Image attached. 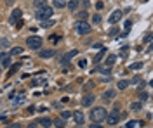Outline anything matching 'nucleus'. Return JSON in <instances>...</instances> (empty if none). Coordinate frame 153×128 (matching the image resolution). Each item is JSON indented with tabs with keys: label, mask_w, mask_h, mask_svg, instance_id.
Segmentation results:
<instances>
[{
	"label": "nucleus",
	"mask_w": 153,
	"mask_h": 128,
	"mask_svg": "<svg viewBox=\"0 0 153 128\" xmlns=\"http://www.w3.org/2000/svg\"><path fill=\"white\" fill-rule=\"evenodd\" d=\"M106 116H108V113H106L105 108H94L91 111V118L94 119L96 123H101V121H105Z\"/></svg>",
	"instance_id": "nucleus-1"
},
{
	"label": "nucleus",
	"mask_w": 153,
	"mask_h": 128,
	"mask_svg": "<svg viewBox=\"0 0 153 128\" xmlns=\"http://www.w3.org/2000/svg\"><path fill=\"white\" fill-rule=\"evenodd\" d=\"M91 30H92V28H91V24H89L87 21H78L75 24V31L78 35H89Z\"/></svg>",
	"instance_id": "nucleus-2"
},
{
	"label": "nucleus",
	"mask_w": 153,
	"mask_h": 128,
	"mask_svg": "<svg viewBox=\"0 0 153 128\" xmlns=\"http://www.w3.org/2000/svg\"><path fill=\"white\" fill-rule=\"evenodd\" d=\"M54 14V10L51 9V7H42V9H38L37 10V19H40V21H45V19H49L51 16Z\"/></svg>",
	"instance_id": "nucleus-3"
},
{
	"label": "nucleus",
	"mask_w": 153,
	"mask_h": 128,
	"mask_svg": "<svg viewBox=\"0 0 153 128\" xmlns=\"http://www.w3.org/2000/svg\"><path fill=\"white\" fill-rule=\"evenodd\" d=\"M42 42H44V40L40 38V37H28V40H26L28 47L30 49H33V50L42 49Z\"/></svg>",
	"instance_id": "nucleus-4"
},
{
	"label": "nucleus",
	"mask_w": 153,
	"mask_h": 128,
	"mask_svg": "<svg viewBox=\"0 0 153 128\" xmlns=\"http://www.w3.org/2000/svg\"><path fill=\"white\" fill-rule=\"evenodd\" d=\"M118 119H120V113H118V109H117V111H111V114H108V116H106L108 125H117V123H118Z\"/></svg>",
	"instance_id": "nucleus-5"
},
{
	"label": "nucleus",
	"mask_w": 153,
	"mask_h": 128,
	"mask_svg": "<svg viewBox=\"0 0 153 128\" xmlns=\"http://www.w3.org/2000/svg\"><path fill=\"white\" fill-rule=\"evenodd\" d=\"M73 119H75L76 125H84L85 123V118H84V113L82 111H75L73 113Z\"/></svg>",
	"instance_id": "nucleus-6"
},
{
	"label": "nucleus",
	"mask_w": 153,
	"mask_h": 128,
	"mask_svg": "<svg viewBox=\"0 0 153 128\" xmlns=\"http://www.w3.org/2000/svg\"><path fill=\"white\" fill-rule=\"evenodd\" d=\"M21 16H23V12H21V9H14L12 10V14H10V18H9V21L14 24L16 21H19L21 19Z\"/></svg>",
	"instance_id": "nucleus-7"
},
{
	"label": "nucleus",
	"mask_w": 153,
	"mask_h": 128,
	"mask_svg": "<svg viewBox=\"0 0 153 128\" xmlns=\"http://www.w3.org/2000/svg\"><path fill=\"white\" fill-rule=\"evenodd\" d=\"M42 59H51V57H54L56 56V52L54 50H51V49H45V50H40V54H38Z\"/></svg>",
	"instance_id": "nucleus-8"
},
{
	"label": "nucleus",
	"mask_w": 153,
	"mask_h": 128,
	"mask_svg": "<svg viewBox=\"0 0 153 128\" xmlns=\"http://www.w3.org/2000/svg\"><path fill=\"white\" fill-rule=\"evenodd\" d=\"M122 19V12H120V10H115V12H111V16H110V23H111V24H115V23H118V21Z\"/></svg>",
	"instance_id": "nucleus-9"
},
{
	"label": "nucleus",
	"mask_w": 153,
	"mask_h": 128,
	"mask_svg": "<svg viewBox=\"0 0 153 128\" xmlns=\"http://www.w3.org/2000/svg\"><path fill=\"white\" fill-rule=\"evenodd\" d=\"M94 95H92V94H87V95H84V99H82V104H84V106H91V104H92V102H94Z\"/></svg>",
	"instance_id": "nucleus-10"
},
{
	"label": "nucleus",
	"mask_w": 153,
	"mask_h": 128,
	"mask_svg": "<svg viewBox=\"0 0 153 128\" xmlns=\"http://www.w3.org/2000/svg\"><path fill=\"white\" fill-rule=\"evenodd\" d=\"M38 125H40V127H44V128H49V127H52V119L40 118V119H38Z\"/></svg>",
	"instance_id": "nucleus-11"
},
{
	"label": "nucleus",
	"mask_w": 153,
	"mask_h": 128,
	"mask_svg": "<svg viewBox=\"0 0 153 128\" xmlns=\"http://www.w3.org/2000/svg\"><path fill=\"white\" fill-rule=\"evenodd\" d=\"M115 95H117V92H115V90H106L105 94H103V99H105V100H111Z\"/></svg>",
	"instance_id": "nucleus-12"
},
{
	"label": "nucleus",
	"mask_w": 153,
	"mask_h": 128,
	"mask_svg": "<svg viewBox=\"0 0 153 128\" xmlns=\"http://www.w3.org/2000/svg\"><path fill=\"white\" fill-rule=\"evenodd\" d=\"M129 83H131L129 80H120V81L117 83V87H118V90H125L127 87H129Z\"/></svg>",
	"instance_id": "nucleus-13"
},
{
	"label": "nucleus",
	"mask_w": 153,
	"mask_h": 128,
	"mask_svg": "<svg viewBox=\"0 0 153 128\" xmlns=\"http://www.w3.org/2000/svg\"><path fill=\"white\" fill-rule=\"evenodd\" d=\"M141 109H143V102H141V100L131 104V111H141Z\"/></svg>",
	"instance_id": "nucleus-14"
},
{
	"label": "nucleus",
	"mask_w": 153,
	"mask_h": 128,
	"mask_svg": "<svg viewBox=\"0 0 153 128\" xmlns=\"http://www.w3.org/2000/svg\"><path fill=\"white\" fill-rule=\"evenodd\" d=\"M52 4H54L56 9H63V7H66V2H65V0H54Z\"/></svg>",
	"instance_id": "nucleus-15"
},
{
	"label": "nucleus",
	"mask_w": 153,
	"mask_h": 128,
	"mask_svg": "<svg viewBox=\"0 0 153 128\" xmlns=\"http://www.w3.org/2000/svg\"><path fill=\"white\" fill-rule=\"evenodd\" d=\"M52 125H56L57 128H63L66 123H65V119H63V118H56L54 121H52Z\"/></svg>",
	"instance_id": "nucleus-16"
},
{
	"label": "nucleus",
	"mask_w": 153,
	"mask_h": 128,
	"mask_svg": "<svg viewBox=\"0 0 153 128\" xmlns=\"http://www.w3.org/2000/svg\"><path fill=\"white\" fill-rule=\"evenodd\" d=\"M66 5H68V9H70V10H75L76 7H78V0H70Z\"/></svg>",
	"instance_id": "nucleus-17"
},
{
	"label": "nucleus",
	"mask_w": 153,
	"mask_h": 128,
	"mask_svg": "<svg viewBox=\"0 0 153 128\" xmlns=\"http://www.w3.org/2000/svg\"><path fill=\"white\" fill-rule=\"evenodd\" d=\"M76 16H78V19H80V21H87V18H89V12H87V10H80Z\"/></svg>",
	"instance_id": "nucleus-18"
},
{
	"label": "nucleus",
	"mask_w": 153,
	"mask_h": 128,
	"mask_svg": "<svg viewBox=\"0 0 153 128\" xmlns=\"http://www.w3.org/2000/svg\"><path fill=\"white\" fill-rule=\"evenodd\" d=\"M54 23H56L54 19H45V21H42V28H51V26H54Z\"/></svg>",
	"instance_id": "nucleus-19"
},
{
	"label": "nucleus",
	"mask_w": 153,
	"mask_h": 128,
	"mask_svg": "<svg viewBox=\"0 0 153 128\" xmlns=\"http://www.w3.org/2000/svg\"><path fill=\"white\" fill-rule=\"evenodd\" d=\"M143 68V62L139 61V62H134V64H131L129 66V69H132V71H137V69H141Z\"/></svg>",
	"instance_id": "nucleus-20"
},
{
	"label": "nucleus",
	"mask_w": 153,
	"mask_h": 128,
	"mask_svg": "<svg viewBox=\"0 0 153 128\" xmlns=\"http://www.w3.org/2000/svg\"><path fill=\"white\" fill-rule=\"evenodd\" d=\"M137 125H143L141 121H136V119H132V121H129L127 125H125V128H136Z\"/></svg>",
	"instance_id": "nucleus-21"
},
{
	"label": "nucleus",
	"mask_w": 153,
	"mask_h": 128,
	"mask_svg": "<svg viewBox=\"0 0 153 128\" xmlns=\"http://www.w3.org/2000/svg\"><path fill=\"white\" fill-rule=\"evenodd\" d=\"M47 5V0H35V7L37 9H42V7H45Z\"/></svg>",
	"instance_id": "nucleus-22"
},
{
	"label": "nucleus",
	"mask_w": 153,
	"mask_h": 128,
	"mask_svg": "<svg viewBox=\"0 0 153 128\" xmlns=\"http://www.w3.org/2000/svg\"><path fill=\"white\" fill-rule=\"evenodd\" d=\"M115 61H117V56H115V54H111V56H110V57H108V59H106V66H108V68H110V66H111V64H115Z\"/></svg>",
	"instance_id": "nucleus-23"
},
{
	"label": "nucleus",
	"mask_w": 153,
	"mask_h": 128,
	"mask_svg": "<svg viewBox=\"0 0 153 128\" xmlns=\"http://www.w3.org/2000/svg\"><path fill=\"white\" fill-rule=\"evenodd\" d=\"M23 100H25V95H18V99H12V104L14 106H19Z\"/></svg>",
	"instance_id": "nucleus-24"
},
{
	"label": "nucleus",
	"mask_w": 153,
	"mask_h": 128,
	"mask_svg": "<svg viewBox=\"0 0 153 128\" xmlns=\"http://www.w3.org/2000/svg\"><path fill=\"white\" fill-rule=\"evenodd\" d=\"M19 54H23V49L21 47H14V49L10 50V56H19Z\"/></svg>",
	"instance_id": "nucleus-25"
},
{
	"label": "nucleus",
	"mask_w": 153,
	"mask_h": 128,
	"mask_svg": "<svg viewBox=\"0 0 153 128\" xmlns=\"http://www.w3.org/2000/svg\"><path fill=\"white\" fill-rule=\"evenodd\" d=\"M9 45H10V42L7 38H2V40H0V47H2V49H5V47H9Z\"/></svg>",
	"instance_id": "nucleus-26"
},
{
	"label": "nucleus",
	"mask_w": 153,
	"mask_h": 128,
	"mask_svg": "<svg viewBox=\"0 0 153 128\" xmlns=\"http://www.w3.org/2000/svg\"><path fill=\"white\" fill-rule=\"evenodd\" d=\"M148 97H150V95H148V92H141V94H139V100H141V102H144Z\"/></svg>",
	"instance_id": "nucleus-27"
},
{
	"label": "nucleus",
	"mask_w": 153,
	"mask_h": 128,
	"mask_svg": "<svg viewBox=\"0 0 153 128\" xmlns=\"http://www.w3.org/2000/svg\"><path fill=\"white\" fill-rule=\"evenodd\" d=\"M44 83H45V80H35L31 83V87H38V85H44Z\"/></svg>",
	"instance_id": "nucleus-28"
},
{
	"label": "nucleus",
	"mask_w": 153,
	"mask_h": 128,
	"mask_svg": "<svg viewBox=\"0 0 153 128\" xmlns=\"http://www.w3.org/2000/svg\"><path fill=\"white\" fill-rule=\"evenodd\" d=\"M76 54H78V50H71V52H68V54H66V57L71 61V57H75Z\"/></svg>",
	"instance_id": "nucleus-29"
},
{
	"label": "nucleus",
	"mask_w": 153,
	"mask_h": 128,
	"mask_svg": "<svg viewBox=\"0 0 153 128\" xmlns=\"http://www.w3.org/2000/svg\"><path fill=\"white\" fill-rule=\"evenodd\" d=\"M70 116H71V113H70V111H63V113H61V118H63V119L70 118Z\"/></svg>",
	"instance_id": "nucleus-30"
},
{
	"label": "nucleus",
	"mask_w": 153,
	"mask_h": 128,
	"mask_svg": "<svg viewBox=\"0 0 153 128\" xmlns=\"http://www.w3.org/2000/svg\"><path fill=\"white\" fill-rule=\"evenodd\" d=\"M92 19H94L96 24H99V23H101V14H94V18H92Z\"/></svg>",
	"instance_id": "nucleus-31"
},
{
	"label": "nucleus",
	"mask_w": 153,
	"mask_h": 128,
	"mask_svg": "<svg viewBox=\"0 0 153 128\" xmlns=\"http://www.w3.org/2000/svg\"><path fill=\"white\" fill-rule=\"evenodd\" d=\"M7 57H9V54H5V52H0V62H2V61H5Z\"/></svg>",
	"instance_id": "nucleus-32"
},
{
	"label": "nucleus",
	"mask_w": 153,
	"mask_h": 128,
	"mask_svg": "<svg viewBox=\"0 0 153 128\" xmlns=\"http://www.w3.org/2000/svg\"><path fill=\"white\" fill-rule=\"evenodd\" d=\"M132 26V23L131 21H125V24H124V28H125V31H129V28Z\"/></svg>",
	"instance_id": "nucleus-33"
},
{
	"label": "nucleus",
	"mask_w": 153,
	"mask_h": 128,
	"mask_svg": "<svg viewBox=\"0 0 153 128\" xmlns=\"http://www.w3.org/2000/svg\"><path fill=\"white\" fill-rule=\"evenodd\" d=\"M9 64H10V59H9V57H7L5 61H2V66H4V68H7Z\"/></svg>",
	"instance_id": "nucleus-34"
},
{
	"label": "nucleus",
	"mask_w": 153,
	"mask_h": 128,
	"mask_svg": "<svg viewBox=\"0 0 153 128\" xmlns=\"http://www.w3.org/2000/svg\"><path fill=\"white\" fill-rule=\"evenodd\" d=\"M85 64H87V61H85V59L78 61V66H80V68H85Z\"/></svg>",
	"instance_id": "nucleus-35"
},
{
	"label": "nucleus",
	"mask_w": 153,
	"mask_h": 128,
	"mask_svg": "<svg viewBox=\"0 0 153 128\" xmlns=\"http://www.w3.org/2000/svg\"><path fill=\"white\" fill-rule=\"evenodd\" d=\"M91 128H103V127H101L99 123H96V121H94V125H91Z\"/></svg>",
	"instance_id": "nucleus-36"
},
{
	"label": "nucleus",
	"mask_w": 153,
	"mask_h": 128,
	"mask_svg": "<svg viewBox=\"0 0 153 128\" xmlns=\"http://www.w3.org/2000/svg\"><path fill=\"white\" fill-rule=\"evenodd\" d=\"M5 128H19L18 123H12V125H9V127H5Z\"/></svg>",
	"instance_id": "nucleus-37"
},
{
	"label": "nucleus",
	"mask_w": 153,
	"mask_h": 128,
	"mask_svg": "<svg viewBox=\"0 0 153 128\" xmlns=\"http://www.w3.org/2000/svg\"><path fill=\"white\" fill-rule=\"evenodd\" d=\"M96 7H97V10L103 9V2H97V4H96Z\"/></svg>",
	"instance_id": "nucleus-38"
},
{
	"label": "nucleus",
	"mask_w": 153,
	"mask_h": 128,
	"mask_svg": "<svg viewBox=\"0 0 153 128\" xmlns=\"http://www.w3.org/2000/svg\"><path fill=\"white\" fill-rule=\"evenodd\" d=\"M21 26H23V21L19 19V21H18V24H16V28H18V30H19V28H21Z\"/></svg>",
	"instance_id": "nucleus-39"
},
{
	"label": "nucleus",
	"mask_w": 153,
	"mask_h": 128,
	"mask_svg": "<svg viewBox=\"0 0 153 128\" xmlns=\"http://www.w3.org/2000/svg\"><path fill=\"white\" fill-rule=\"evenodd\" d=\"M35 125H37V123H30V125H28V128H35Z\"/></svg>",
	"instance_id": "nucleus-40"
},
{
	"label": "nucleus",
	"mask_w": 153,
	"mask_h": 128,
	"mask_svg": "<svg viewBox=\"0 0 153 128\" xmlns=\"http://www.w3.org/2000/svg\"><path fill=\"white\" fill-rule=\"evenodd\" d=\"M143 2H148V0H143Z\"/></svg>",
	"instance_id": "nucleus-41"
}]
</instances>
